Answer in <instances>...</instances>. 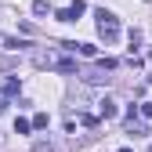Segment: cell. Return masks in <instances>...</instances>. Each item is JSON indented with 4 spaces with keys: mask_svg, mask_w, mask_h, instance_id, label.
<instances>
[{
    "mask_svg": "<svg viewBox=\"0 0 152 152\" xmlns=\"http://www.w3.org/2000/svg\"><path fill=\"white\" fill-rule=\"evenodd\" d=\"M138 112H141L145 120H152V102H141V105H138Z\"/></svg>",
    "mask_w": 152,
    "mask_h": 152,
    "instance_id": "obj_13",
    "label": "cell"
},
{
    "mask_svg": "<svg viewBox=\"0 0 152 152\" xmlns=\"http://www.w3.org/2000/svg\"><path fill=\"white\" fill-rule=\"evenodd\" d=\"M116 112H120V109H116L112 98H102V102H98V116H102V120H116Z\"/></svg>",
    "mask_w": 152,
    "mask_h": 152,
    "instance_id": "obj_5",
    "label": "cell"
},
{
    "mask_svg": "<svg viewBox=\"0 0 152 152\" xmlns=\"http://www.w3.org/2000/svg\"><path fill=\"white\" fill-rule=\"evenodd\" d=\"M33 65L36 69H54V65H58V54H54V51H36L33 54Z\"/></svg>",
    "mask_w": 152,
    "mask_h": 152,
    "instance_id": "obj_4",
    "label": "cell"
},
{
    "mask_svg": "<svg viewBox=\"0 0 152 152\" xmlns=\"http://www.w3.org/2000/svg\"><path fill=\"white\" fill-rule=\"evenodd\" d=\"M112 69H116V58H105V62H98L94 69H87V72H83V80H87V83H109V76H105V72H112Z\"/></svg>",
    "mask_w": 152,
    "mask_h": 152,
    "instance_id": "obj_2",
    "label": "cell"
},
{
    "mask_svg": "<svg viewBox=\"0 0 152 152\" xmlns=\"http://www.w3.org/2000/svg\"><path fill=\"white\" fill-rule=\"evenodd\" d=\"M87 7H83V0H76V4H69V7H62L58 15H54V18H58V22H76V18H80Z\"/></svg>",
    "mask_w": 152,
    "mask_h": 152,
    "instance_id": "obj_3",
    "label": "cell"
},
{
    "mask_svg": "<svg viewBox=\"0 0 152 152\" xmlns=\"http://www.w3.org/2000/svg\"><path fill=\"white\" fill-rule=\"evenodd\" d=\"M7 69H18V58H0V72H7Z\"/></svg>",
    "mask_w": 152,
    "mask_h": 152,
    "instance_id": "obj_12",
    "label": "cell"
},
{
    "mask_svg": "<svg viewBox=\"0 0 152 152\" xmlns=\"http://www.w3.org/2000/svg\"><path fill=\"white\" fill-rule=\"evenodd\" d=\"M72 54H83V58H94V54H98V47H94V44H76V40H72Z\"/></svg>",
    "mask_w": 152,
    "mask_h": 152,
    "instance_id": "obj_7",
    "label": "cell"
},
{
    "mask_svg": "<svg viewBox=\"0 0 152 152\" xmlns=\"http://www.w3.org/2000/svg\"><path fill=\"white\" fill-rule=\"evenodd\" d=\"M33 152H58V145H54L51 138H40V141L33 145Z\"/></svg>",
    "mask_w": 152,
    "mask_h": 152,
    "instance_id": "obj_8",
    "label": "cell"
},
{
    "mask_svg": "<svg viewBox=\"0 0 152 152\" xmlns=\"http://www.w3.org/2000/svg\"><path fill=\"white\" fill-rule=\"evenodd\" d=\"M120 152H134V148H120Z\"/></svg>",
    "mask_w": 152,
    "mask_h": 152,
    "instance_id": "obj_16",
    "label": "cell"
},
{
    "mask_svg": "<svg viewBox=\"0 0 152 152\" xmlns=\"http://www.w3.org/2000/svg\"><path fill=\"white\" fill-rule=\"evenodd\" d=\"M94 18H98V33H102V40H105V44H112V40L120 36V18L112 15V11H105V7L94 15Z\"/></svg>",
    "mask_w": 152,
    "mask_h": 152,
    "instance_id": "obj_1",
    "label": "cell"
},
{
    "mask_svg": "<svg viewBox=\"0 0 152 152\" xmlns=\"http://www.w3.org/2000/svg\"><path fill=\"white\" fill-rule=\"evenodd\" d=\"M29 130H33V127H29V120H22V116L15 120V134H29Z\"/></svg>",
    "mask_w": 152,
    "mask_h": 152,
    "instance_id": "obj_10",
    "label": "cell"
},
{
    "mask_svg": "<svg viewBox=\"0 0 152 152\" xmlns=\"http://www.w3.org/2000/svg\"><path fill=\"white\" fill-rule=\"evenodd\" d=\"M18 91H22V83H18V76H7V83H4V91H0V98L7 102V98H15Z\"/></svg>",
    "mask_w": 152,
    "mask_h": 152,
    "instance_id": "obj_6",
    "label": "cell"
},
{
    "mask_svg": "<svg viewBox=\"0 0 152 152\" xmlns=\"http://www.w3.org/2000/svg\"><path fill=\"white\" fill-rule=\"evenodd\" d=\"M33 11H36V15H47L51 4H47V0H33Z\"/></svg>",
    "mask_w": 152,
    "mask_h": 152,
    "instance_id": "obj_11",
    "label": "cell"
},
{
    "mask_svg": "<svg viewBox=\"0 0 152 152\" xmlns=\"http://www.w3.org/2000/svg\"><path fill=\"white\" fill-rule=\"evenodd\" d=\"M29 127H36V130H44V127H47V112H36V116L29 120Z\"/></svg>",
    "mask_w": 152,
    "mask_h": 152,
    "instance_id": "obj_9",
    "label": "cell"
},
{
    "mask_svg": "<svg viewBox=\"0 0 152 152\" xmlns=\"http://www.w3.org/2000/svg\"><path fill=\"white\" fill-rule=\"evenodd\" d=\"M148 152H152V145H148Z\"/></svg>",
    "mask_w": 152,
    "mask_h": 152,
    "instance_id": "obj_17",
    "label": "cell"
},
{
    "mask_svg": "<svg viewBox=\"0 0 152 152\" xmlns=\"http://www.w3.org/2000/svg\"><path fill=\"white\" fill-rule=\"evenodd\" d=\"M0 112H4V98H0Z\"/></svg>",
    "mask_w": 152,
    "mask_h": 152,
    "instance_id": "obj_15",
    "label": "cell"
},
{
    "mask_svg": "<svg viewBox=\"0 0 152 152\" xmlns=\"http://www.w3.org/2000/svg\"><path fill=\"white\" fill-rule=\"evenodd\" d=\"M4 44H7V36H4V33H0V47H4Z\"/></svg>",
    "mask_w": 152,
    "mask_h": 152,
    "instance_id": "obj_14",
    "label": "cell"
}]
</instances>
